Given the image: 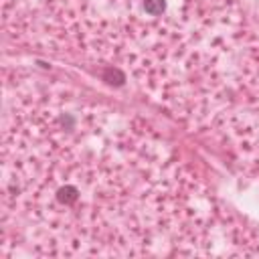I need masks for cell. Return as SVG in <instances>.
Instances as JSON below:
<instances>
[{"label":"cell","instance_id":"cell-1","mask_svg":"<svg viewBox=\"0 0 259 259\" xmlns=\"http://www.w3.org/2000/svg\"><path fill=\"white\" fill-rule=\"evenodd\" d=\"M144 10L152 17H158L166 10V0H144Z\"/></svg>","mask_w":259,"mask_h":259},{"label":"cell","instance_id":"cell-2","mask_svg":"<svg viewBox=\"0 0 259 259\" xmlns=\"http://www.w3.org/2000/svg\"><path fill=\"white\" fill-rule=\"evenodd\" d=\"M57 199L61 203H65V205H71V203L77 201V188H75V187H63V188L59 190Z\"/></svg>","mask_w":259,"mask_h":259}]
</instances>
